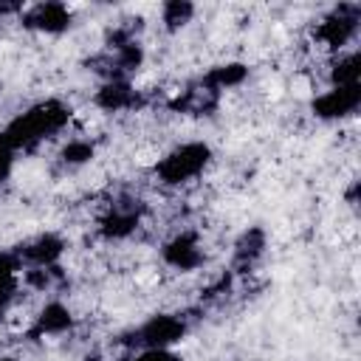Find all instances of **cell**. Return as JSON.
I'll list each match as a JSON object with an SVG mask.
<instances>
[{
  "mask_svg": "<svg viewBox=\"0 0 361 361\" xmlns=\"http://www.w3.org/2000/svg\"><path fill=\"white\" fill-rule=\"evenodd\" d=\"M71 118H73V107L56 96H48L28 104L23 113H17L0 133L11 144V149L20 155V152L37 149L42 141L56 138L71 124Z\"/></svg>",
  "mask_w": 361,
  "mask_h": 361,
  "instance_id": "6da1fadb",
  "label": "cell"
},
{
  "mask_svg": "<svg viewBox=\"0 0 361 361\" xmlns=\"http://www.w3.org/2000/svg\"><path fill=\"white\" fill-rule=\"evenodd\" d=\"M212 158H214V152L206 141H183V144H175L172 149H166L155 161L152 175L161 186L178 189V186H186V183L197 180L209 169Z\"/></svg>",
  "mask_w": 361,
  "mask_h": 361,
  "instance_id": "7a4b0ae2",
  "label": "cell"
},
{
  "mask_svg": "<svg viewBox=\"0 0 361 361\" xmlns=\"http://www.w3.org/2000/svg\"><path fill=\"white\" fill-rule=\"evenodd\" d=\"M189 333V316L183 313H152L133 330L118 336V344L127 350H172Z\"/></svg>",
  "mask_w": 361,
  "mask_h": 361,
  "instance_id": "3957f363",
  "label": "cell"
},
{
  "mask_svg": "<svg viewBox=\"0 0 361 361\" xmlns=\"http://www.w3.org/2000/svg\"><path fill=\"white\" fill-rule=\"evenodd\" d=\"M147 217V203L133 195H118L104 206V212L96 220V237L104 243H121L133 237Z\"/></svg>",
  "mask_w": 361,
  "mask_h": 361,
  "instance_id": "277c9868",
  "label": "cell"
},
{
  "mask_svg": "<svg viewBox=\"0 0 361 361\" xmlns=\"http://www.w3.org/2000/svg\"><path fill=\"white\" fill-rule=\"evenodd\" d=\"M358 25H361V6L338 3L319 17V23L313 25V39L336 56V54L347 51V45L355 39Z\"/></svg>",
  "mask_w": 361,
  "mask_h": 361,
  "instance_id": "5b68a950",
  "label": "cell"
},
{
  "mask_svg": "<svg viewBox=\"0 0 361 361\" xmlns=\"http://www.w3.org/2000/svg\"><path fill=\"white\" fill-rule=\"evenodd\" d=\"M144 45L138 39L133 42H124L118 48H102V54L90 56L87 59V68L93 73L102 76V82H110V79H130L141 65H144Z\"/></svg>",
  "mask_w": 361,
  "mask_h": 361,
  "instance_id": "8992f818",
  "label": "cell"
},
{
  "mask_svg": "<svg viewBox=\"0 0 361 361\" xmlns=\"http://www.w3.org/2000/svg\"><path fill=\"white\" fill-rule=\"evenodd\" d=\"M17 20L25 31L45 34V37H59V34L73 28V8L68 3H59V0H42V3L25 6Z\"/></svg>",
  "mask_w": 361,
  "mask_h": 361,
  "instance_id": "52a82bcc",
  "label": "cell"
},
{
  "mask_svg": "<svg viewBox=\"0 0 361 361\" xmlns=\"http://www.w3.org/2000/svg\"><path fill=\"white\" fill-rule=\"evenodd\" d=\"M161 262L172 271L192 274L206 262V251L200 243L197 228H180L169 240L161 243Z\"/></svg>",
  "mask_w": 361,
  "mask_h": 361,
  "instance_id": "ba28073f",
  "label": "cell"
},
{
  "mask_svg": "<svg viewBox=\"0 0 361 361\" xmlns=\"http://www.w3.org/2000/svg\"><path fill=\"white\" fill-rule=\"evenodd\" d=\"M11 251L20 257L23 271L25 268H59V259L65 257L68 243L56 231H42V234H34V237L23 240Z\"/></svg>",
  "mask_w": 361,
  "mask_h": 361,
  "instance_id": "9c48e42d",
  "label": "cell"
},
{
  "mask_svg": "<svg viewBox=\"0 0 361 361\" xmlns=\"http://www.w3.org/2000/svg\"><path fill=\"white\" fill-rule=\"evenodd\" d=\"M93 104L104 113H135L149 104L147 90H138L130 79H110L93 90Z\"/></svg>",
  "mask_w": 361,
  "mask_h": 361,
  "instance_id": "30bf717a",
  "label": "cell"
},
{
  "mask_svg": "<svg viewBox=\"0 0 361 361\" xmlns=\"http://www.w3.org/2000/svg\"><path fill=\"white\" fill-rule=\"evenodd\" d=\"M361 107V85H344V87H327L310 102V113L319 121H344L355 116Z\"/></svg>",
  "mask_w": 361,
  "mask_h": 361,
  "instance_id": "8fae6325",
  "label": "cell"
},
{
  "mask_svg": "<svg viewBox=\"0 0 361 361\" xmlns=\"http://www.w3.org/2000/svg\"><path fill=\"white\" fill-rule=\"evenodd\" d=\"M76 324V316L73 310L62 302V299H51L39 307V313L34 316V322L28 324V330L23 333L25 341H45V338H54V336H65L71 333Z\"/></svg>",
  "mask_w": 361,
  "mask_h": 361,
  "instance_id": "7c38bea8",
  "label": "cell"
},
{
  "mask_svg": "<svg viewBox=\"0 0 361 361\" xmlns=\"http://www.w3.org/2000/svg\"><path fill=\"white\" fill-rule=\"evenodd\" d=\"M220 99L217 93H212L209 87H203L197 79L189 82L183 90H178L169 102H166V110L172 113H180V116H212L217 107H220Z\"/></svg>",
  "mask_w": 361,
  "mask_h": 361,
  "instance_id": "4fadbf2b",
  "label": "cell"
},
{
  "mask_svg": "<svg viewBox=\"0 0 361 361\" xmlns=\"http://www.w3.org/2000/svg\"><path fill=\"white\" fill-rule=\"evenodd\" d=\"M265 248H268V231L262 226H248L234 240V248H231V274L251 271L265 257Z\"/></svg>",
  "mask_w": 361,
  "mask_h": 361,
  "instance_id": "5bb4252c",
  "label": "cell"
},
{
  "mask_svg": "<svg viewBox=\"0 0 361 361\" xmlns=\"http://www.w3.org/2000/svg\"><path fill=\"white\" fill-rule=\"evenodd\" d=\"M248 73H251V68L245 65V62H237V59H228V62H220V65H212L203 76H197V82L203 85V87H209L212 93H217V96H223L226 90H234V87H240V85H245V79H248Z\"/></svg>",
  "mask_w": 361,
  "mask_h": 361,
  "instance_id": "9a60e30c",
  "label": "cell"
},
{
  "mask_svg": "<svg viewBox=\"0 0 361 361\" xmlns=\"http://www.w3.org/2000/svg\"><path fill=\"white\" fill-rule=\"evenodd\" d=\"M20 274H23V262L14 251H0V322L8 316L17 290H20Z\"/></svg>",
  "mask_w": 361,
  "mask_h": 361,
  "instance_id": "2e32d148",
  "label": "cell"
},
{
  "mask_svg": "<svg viewBox=\"0 0 361 361\" xmlns=\"http://www.w3.org/2000/svg\"><path fill=\"white\" fill-rule=\"evenodd\" d=\"M358 76H361V54L355 48L350 51H341L333 56L330 62V71H327V79H330V87H344V85H358Z\"/></svg>",
  "mask_w": 361,
  "mask_h": 361,
  "instance_id": "e0dca14e",
  "label": "cell"
},
{
  "mask_svg": "<svg viewBox=\"0 0 361 361\" xmlns=\"http://www.w3.org/2000/svg\"><path fill=\"white\" fill-rule=\"evenodd\" d=\"M59 164L65 169H79L85 164H90L96 158V141L93 138H68L59 147Z\"/></svg>",
  "mask_w": 361,
  "mask_h": 361,
  "instance_id": "ac0fdd59",
  "label": "cell"
},
{
  "mask_svg": "<svg viewBox=\"0 0 361 361\" xmlns=\"http://www.w3.org/2000/svg\"><path fill=\"white\" fill-rule=\"evenodd\" d=\"M195 3H189V0H166L164 6H161V25H164V31L166 34H178V31H183L189 23H192V17H195Z\"/></svg>",
  "mask_w": 361,
  "mask_h": 361,
  "instance_id": "d6986e66",
  "label": "cell"
},
{
  "mask_svg": "<svg viewBox=\"0 0 361 361\" xmlns=\"http://www.w3.org/2000/svg\"><path fill=\"white\" fill-rule=\"evenodd\" d=\"M14 164H17V152L11 149V144H8V141L3 138V133H0V183L11 178Z\"/></svg>",
  "mask_w": 361,
  "mask_h": 361,
  "instance_id": "ffe728a7",
  "label": "cell"
},
{
  "mask_svg": "<svg viewBox=\"0 0 361 361\" xmlns=\"http://www.w3.org/2000/svg\"><path fill=\"white\" fill-rule=\"evenodd\" d=\"M127 361H183V358L175 350H138Z\"/></svg>",
  "mask_w": 361,
  "mask_h": 361,
  "instance_id": "44dd1931",
  "label": "cell"
},
{
  "mask_svg": "<svg viewBox=\"0 0 361 361\" xmlns=\"http://www.w3.org/2000/svg\"><path fill=\"white\" fill-rule=\"evenodd\" d=\"M23 8H25L23 0H0V20L3 17H20Z\"/></svg>",
  "mask_w": 361,
  "mask_h": 361,
  "instance_id": "7402d4cb",
  "label": "cell"
},
{
  "mask_svg": "<svg viewBox=\"0 0 361 361\" xmlns=\"http://www.w3.org/2000/svg\"><path fill=\"white\" fill-rule=\"evenodd\" d=\"M0 361H17L14 355H0Z\"/></svg>",
  "mask_w": 361,
  "mask_h": 361,
  "instance_id": "603a6c76",
  "label": "cell"
}]
</instances>
